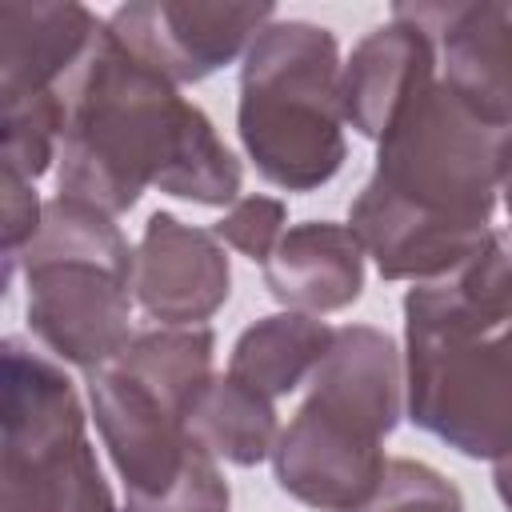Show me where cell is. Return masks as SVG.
<instances>
[{"label": "cell", "mask_w": 512, "mask_h": 512, "mask_svg": "<svg viewBox=\"0 0 512 512\" xmlns=\"http://www.w3.org/2000/svg\"><path fill=\"white\" fill-rule=\"evenodd\" d=\"M504 136L480 124L444 80L400 112L348 208V228L384 280H440L488 244Z\"/></svg>", "instance_id": "cell-2"}, {"label": "cell", "mask_w": 512, "mask_h": 512, "mask_svg": "<svg viewBox=\"0 0 512 512\" xmlns=\"http://www.w3.org/2000/svg\"><path fill=\"white\" fill-rule=\"evenodd\" d=\"M404 416V352L372 324H344L272 448L276 484L316 512H356L376 492L384 440Z\"/></svg>", "instance_id": "cell-4"}, {"label": "cell", "mask_w": 512, "mask_h": 512, "mask_svg": "<svg viewBox=\"0 0 512 512\" xmlns=\"http://www.w3.org/2000/svg\"><path fill=\"white\" fill-rule=\"evenodd\" d=\"M28 328L64 364L96 372L132 340V276L96 260L24 264Z\"/></svg>", "instance_id": "cell-7"}, {"label": "cell", "mask_w": 512, "mask_h": 512, "mask_svg": "<svg viewBox=\"0 0 512 512\" xmlns=\"http://www.w3.org/2000/svg\"><path fill=\"white\" fill-rule=\"evenodd\" d=\"M436 44L404 16L372 28L340 72V108L364 140H376L400 120V112L436 84Z\"/></svg>", "instance_id": "cell-13"}, {"label": "cell", "mask_w": 512, "mask_h": 512, "mask_svg": "<svg viewBox=\"0 0 512 512\" xmlns=\"http://www.w3.org/2000/svg\"><path fill=\"white\" fill-rule=\"evenodd\" d=\"M356 512H464L460 488L424 460H388L376 492Z\"/></svg>", "instance_id": "cell-20"}, {"label": "cell", "mask_w": 512, "mask_h": 512, "mask_svg": "<svg viewBox=\"0 0 512 512\" xmlns=\"http://www.w3.org/2000/svg\"><path fill=\"white\" fill-rule=\"evenodd\" d=\"M364 244L348 224H292L264 264V288L288 312H340L364 292Z\"/></svg>", "instance_id": "cell-14"}, {"label": "cell", "mask_w": 512, "mask_h": 512, "mask_svg": "<svg viewBox=\"0 0 512 512\" xmlns=\"http://www.w3.org/2000/svg\"><path fill=\"white\" fill-rule=\"evenodd\" d=\"M84 384L100 440L124 480V508L160 500L208 452L192 436L188 420L172 412L160 396H152L116 360L84 372Z\"/></svg>", "instance_id": "cell-8"}, {"label": "cell", "mask_w": 512, "mask_h": 512, "mask_svg": "<svg viewBox=\"0 0 512 512\" xmlns=\"http://www.w3.org/2000/svg\"><path fill=\"white\" fill-rule=\"evenodd\" d=\"M240 160L212 120L172 80L136 60L104 20L84 68L68 84V128L56 156L60 196L128 212L144 188L204 208L240 200Z\"/></svg>", "instance_id": "cell-1"}, {"label": "cell", "mask_w": 512, "mask_h": 512, "mask_svg": "<svg viewBox=\"0 0 512 512\" xmlns=\"http://www.w3.org/2000/svg\"><path fill=\"white\" fill-rule=\"evenodd\" d=\"M276 20L272 4H180V0H132L108 16V32L164 80L200 84Z\"/></svg>", "instance_id": "cell-9"}, {"label": "cell", "mask_w": 512, "mask_h": 512, "mask_svg": "<svg viewBox=\"0 0 512 512\" xmlns=\"http://www.w3.org/2000/svg\"><path fill=\"white\" fill-rule=\"evenodd\" d=\"M0 392V512H116L68 372L4 336Z\"/></svg>", "instance_id": "cell-6"}, {"label": "cell", "mask_w": 512, "mask_h": 512, "mask_svg": "<svg viewBox=\"0 0 512 512\" xmlns=\"http://www.w3.org/2000/svg\"><path fill=\"white\" fill-rule=\"evenodd\" d=\"M212 360H216V336L208 324L136 332L128 340V348L116 356V364L128 376H136L152 396H160L184 420H188L196 396L216 376Z\"/></svg>", "instance_id": "cell-17"}, {"label": "cell", "mask_w": 512, "mask_h": 512, "mask_svg": "<svg viewBox=\"0 0 512 512\" xmlns=\"http://www.w3.org/2000/svg\"><path fill=\"white\" fill-rule=\"evenodd\" d=\"M404 412L468 460L512 448V240L404 296Z\"/></svg>", "instance_id": "cell-3"}, {"label": "cell", "mask_w": 512, "mask_h": 512, "mask_svg": "<svg viewBox=\"0 0 512 512\" xmlns=\"http://www.w3.org/2000/svg\"><path fill=\"white\" fill-rule=\"evenodd\" d=\"M340 72L336 36L312 20H272L248 44L236 132L268 184L312 192L344 168Z\"/></svg>", "instance_id": "cell-5"}, {"label": "cell", "mask_w": 512, "mask_h": 512, "mask_svg": "<svg viewBox=\"0 0 512 512\" xmlns=\"http://www.w3.org/2000/svg\"><path fill=\"white\" fill-rule=\"evenodd\" d=\"M104 20L72 0L0 4V104L64 92L84 68Z\"/></svg>", "instance_id": "cell-12"}, {"label": "cell", "mask_w": 512, "mask_h": 512, "mask_svg": "<svg viewBox=\"0 0 512 512\" xmlns=\"http://www.w3.org/2000/svg\"><path fill=\"white\" fill-rule=\"evenodd\" d=\"M492 484H496L500 504L512 512V448H508L504 456H496V460H492Z\"/></svg>", "instance_id": "cell-24"}, {"label": "cell", "mask_w": 512, "mask_h": 512, "mask_svg": "<svg viewBox=\"0 0 512 512\" xmlns=\"http://www.w3.org/2000/svg\"><path fill=\"white\" fill-rule=\"evenodd\" d=\"M500 196H504L508 224H512V132L504 136V148H500Z\"/></svg>", "instance_id": "cell-25"}, {"label": "cell", "mask_w": 512, "mask_h": 512, "mask_svg": "<svg viewBox=\"0 0 512 512\" xmlns=\"http://www.w3.org/2000/svg\"><path fill=\"white\" fill-rule=\"evenodd\" d=\"M188 428L216 460L236 468H256L260 460H272V448L280 440L276 400L260 396L228 372L212 376L208 388L196 396Z\"/></svg>", "instance_id": "cell-16"}, {"label": "cell", "mask_w": 512, "mask_h": 512, "mask_svg": "<svg viewBox=\"0 0 512 512\" xmlns=\"http://www.w3.org/2000/svg\"><path fill=\"white\" fill-rule=\"evenodd\" d=\"M64 128H68L64 92L0 104V168L20 172L24 180H40L60 156Z\"/></svg>", "instance_id": "cell-19"}, {"label": "cell", "mask_w": 512, "mask_h": 512, "mask_svg": "<svg viewBox=\"0 0 512 512\" xmlns=\"http://www.w3.org/2000/svg\"><path fill=\"white\" fill-rule=\"evenodd\" d=\"M36 260H96L108 264L124 276H132L136 268V248L124 240V232L116 228V220L108 212H100L88 200L76 196H52L44 204V220L36 240L24 248L20 268L36 264Z\"/></svg>", "instance_id": "cell-18"}, {"label": "cell", "mask_w": 512, "mask_h": 512, "mask_svg": "<svg viewBox=\"0 0 512 512\" xmlns=\"http://www.w3.org/2000/svg\"><path fill=\"white\" fill-rule=\"evenodd\" d=\"M332 336L336 328H328L320 316L288 312V308L272 312L236 336L228 356V376H236L240 384L256 388L268 400H280L296 392L304 380H312V372L332 348Z\"/></svg>", "instance_id": "cell-15"}, {"label": "cell", "mask_w": 512, "mask_h": 512, "mask_svg": "<svg viewBox=\"0 0 512 512\" xmlns=\"http://www.w3.org/2000/svg\"><path fill=\"white\" fill-rule=\"evenodd\" d=\"M0 188H4V224H0V240H4V284H12L24 248L40 232L44 204H40L32 180H24L12 168H0Z\"/></svg>", "instance_id": "cell-22"}, {"label": "cell", "mask_w": 512, "mask_h": 512, "mask_svg": "<svg viewBox=\"0 0 512 512\" xmlns=\"http://www.w3.org/2000/svg\"><path fill=\"white\" fill-rule=\"evenodd\" d=\"M284 220H288V204L280 200V196H240L216 224H212V232H216V240L220 244H228V248H236L240 256H248L252 264H268V256L276 252V244H280V236L288 232L284 228Z\"/></svg>", "instance_id": "cell-21"}, {"label": "cell", "mask_w": 512, "mask_h": 512, "mask_svg": "<svg viewBox=\"0 0 512 512\" xmlns=\"http://www.w3.org/2000/svg\"><path fill=\"white\" fill-rule=\"evenodd\" d=\"M228 504H232V492L220 472V460L204 452L176 488H168L160 500L124 508V512H228Z\"/></svg>", "instance_id": "cell-23"}, {"label": "cell", "mask_w": 512, "mask_h": 512, "mask_svg": "<svg viewBox=\"0 0 512 512\" xmlns=\"http://www.w3.org/2000/svg\"><path fill=\"white\" fill-rule=\"evenodd\" d=\"M436 44L444 88L488 128L512 132V4H396Z\"/></svg>", "instance_id": "cell-10"}, {"label": "cell", "mask_w": 512, "mask_h": 512, "mask_svg": "<svg viewBox=\"0 0 512 512\" xmlns=\"http://www.w3.org/2000/svg\"><path fill=\"white\" fill-rule=\"evenodd\" d=\"M232 292V268L212 228H192L172 212H152L136 244L132 296L160 328L212 320Z\"/></svg>", "instance_id": "cell-11"}]
</instances>
